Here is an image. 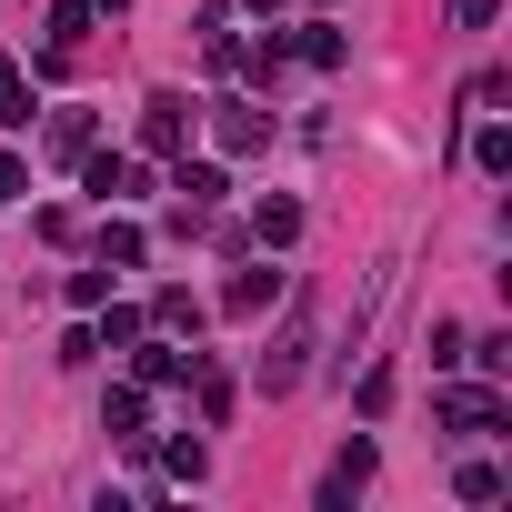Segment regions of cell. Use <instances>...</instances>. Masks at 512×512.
I'll return each mask as SVG.
<instances>
[{"mask_svg":"<svg viewBox=\"0 0 512 512\" xmlns=\"http://www.w3.org/2000/svg\"><path fill=\"white\" fill-rule=\"evenodd\" d=\"M91 41V0H61V11H51V51H81Z\"/></svg>","mask_w":512,"mask_h":512,"instance_id":"5bb4252c","label":"cell"},{"mask_svg":"<svg viewBox=\"0 0 512 512\" xmlns=\"http://www.w3.org/2000/svg\"><path fill=\"white\" fill-rule=\"evenodd\" d=\"M111 282H121V272H111V262H91V272H71V302H81V312H101V302H111Z\"/></svg>","mask_w":512,"mask_h":512,"instance_id":"44dd1931","label":"cell"},{"mask_svg":"<svg viewBox=\"0 0 512 512\" xmlns=\"http://www.w3.org/2000/svg\"><path fill=\"white\" fill-rule=\"evenodd\" d=\"M191 382H201V422H231V372H211V362H191Z\"/></svg>","mask_w":512,"mask_h":512,"instance_id":"ac0fdd59","label":"cell"},{"mask_svg":"<svg viewBox=\"0 0 512 512\" xmlns=\"http://www.w3.org/2000/svg\"><path fill=\"white\" fill-rule=\"evenodd\" d=\"M272 141V111H251V101H221V151H262Z\"/></svg>","mask_w":512,"mask_h":512,"instance_id":"8992f818","label":"cell"},{"mask_svg":"<svg viewBox=\"0 0 512 512\" xmlns=\"http://www.w3.org/2000/svg\"><path fill=\"white\" fill-rule=\"evenodd\" d=\"M0 131H31V71L0 61Z\"/></svg>","mask_w":512,"mask_h":512,"instance_id":"8fae6325","label":"cell"},{"mask_svg":"<svg viewBox=\"0 0 512 512\" xmlns=\"http://www.w3.org/2000/svg\"><path fill=\"white\" fill-rule=\"evenodd\" d=\"M251 231H262V251H292V241H302V201H282V191H272L262 211H251Z\"/></svg>","mask_w":512,"mask_h":512,"instance_id":"52a82bcc","label":"cell"},{"mask_svg":"<svg viewBox=\"0 0 512 512\" xmlns=\"http://www.w3.org/2000/svg\"><path fill=\"white\" fill-rule=\"evenodd\" d=\"M81 191H91L101 211H131V201L151 191V161H111V151H81Z\"/></svg>","mask_w":512,"mask_h":512,"instance_id":"7a4b0ae2","label":"cell"},{"mask_svg":"<svg viewBox=\"0 0 512 512\" xmlns=\"http://www.w3.org/2000/svg\"><path fill=\"white\" fill-rule=\"evenodd\" d=\"M302 372H312V302L282 312V332H272V352H262V392H292Z\"/></svg>","mask_w":512,"mask_h":512,"instance_id":"6da1fadb","label":"cell"},{"mask_svg":"<svg viewBox=\"0 0 512 512\" xmlns=\"http://www.w3.org/2000/svg\"><path fill=\"white\" fill-rule=\"evenodd\" d=\"M442 422L452 432H492L502 422V392H442Z\"/></svg>","mask_w":512,"mask_h":512,"instance_id":"9c48e42d","label":"cell"},{"mask_svg":"<svg viewBox=\"0 0 512 512\" xmlns=\"http://www.w3.org/2000/svg\"><path fill=\"white\" fill-rule=\"evenodd\" d=\"M272 292H282V272H241V282H231V312H241V322L272 312Z\"/></svg>","mask_w":512,"mask_h":512,"instance_id":"4fadbf2b","label":"cell"},{"mask_svg":"<svg viewBox=\"0 0 512 512\" xmlns=\"http://www.w3.org/2000/svg\"><path fill=\"white\" fill-rule=\"evenodd\" d=\"M472 161H482V171H512V131L482 121V131H472Z\"/></svg>","mask_w":512,"mask_h":512,"instance_id":"ffe728a7","label":"cell"},{"mask_svg":"<svg viewBox=\"0 0 512 512\" xmlns=\"http://www.w3.org/2000/svg\"><path fill=\"white\" fill-rule=\"evenodd\" d=\"M251 11H282V0H251Z\"/></svg>","mask_w":512,"mask_h":512,"instance_id":"484cf974","label":"cell"},{"mask_svg":"<svg viewBox=\"0 0 512 512\" xmlns=\"http://www.w3.org/2000/svg\"><path fill=\"white\" fill-rule=\"evenodd\" d=\"M492 11H502V0H452V21H462V31H492Z\"/></svg>","mask_w":512,"mask_h":512,"instance_id":"cb8c5ba5","label":"cell"},{"mask_svg":"<svg viewBox=\"0 0 512 512\" xmlns=\"http://www.w3.org/2000/svg\"><path fill=\"white\" fill-rule=\"evenodd\" d=\"M151 322H161V332H181V342H191V332H201V302H191V292H161V302H151Z\"/></svg>","mask_w":512,"mask_h":512,"instance_id":"e0dca14e","label":"cell"},{"mask_svg":"<svg viewBox=\"0 0 512 512\" xmlns=\"http://www.w3.org/2000/svg\"><path fill=\"white\" fill-rule=\"evenodd\" d=\"M171 191H181V201H201V211H211V201H221V191H231V171H221V161H181V171H171Z\"/></svg>","mask_w":512,"mask_h":512,"instance_id":"30bf717a","label":"cell"},{"mask_svg":"<svg viewBox=\"0 0 512 512\" xmlns=\"http://www.w3.org/2000/svg\"><path fill=\"white\" fill-rule=\"evenodd\" d=\"M181 131H191V101H181V91H151V101H141V151H151V161H181Z\"/></svg>","mask_w":512,"mask_h":512,"instance_id":"3957f363","label":"cell"},{"mask_svg":"<svg viewBox=\"0 0 512 512\" xmlns=\"http://www.w3.org/2000/svg\"><path fill=\"white\" fill-rule=\"evenodd\" d=\"M141 251H151L141 221H101V262H111V272H141Z\"/></svg>","mask_w":512,"mask_h":512,"instance_id":"7c38bea8","label":"cell"},{"mask_svg":"<svg viewBox=\"0 0 512 512\" xmlns=\"http://www.w3.org/2000/svg\"><path fill=\"white\" fill-rule=\"evenodd\" d=\"M151 332V312H131V302H111V322H101V342H141Z\"/></svg>","mask_w":512,"mask_h":512,"instance_id":"7402d4cb","label":"cell"},{"mask_svg":"<svg viewBox=\"0 0 512 512\" xmlns=\"http://www.w3.org/2000/svg\"><path fill=\"white\" fill-rule=\"evenodd\" d=\"M91 11H131V0H91Z\"/></svg>","mask_w":512,"mask_h":512,"instance_id":"d4e9b609","label":"cell"},{"mask_svg":"<svg viewBox=\"0 0 512 512\" xmlns=\"http://www.w3.org/2000/svg\"><path fill=\"white\" fill-rule=\"evenodd\" d=\"M141 422H151V392H141V382H121V392L101 402V432H121V442H141Z\"/></svg>","mask_w":512,"mask_h":512,"instance_id":"ba28073f","label":"cell"},{"mask_svg":"<svg viewBox=\"0 0 512 512\" xmlns=\"http://www.w3.org/2000/svg\"><path fill=\"white\" fill-rule=\"evenodd\" d=\"M21 191H31V161H21V151H0V201H21Z\"/></svg>","mask_w":512,"mask_h":512,"instance_id":"603a6c76","label":"cell"},{"mask_svg":"<svg viewBox=\"0 0 512 512\" xmlns=\"http://www.w3.org/2000/svg\"><path fill=\"white\" fill-rule=\"evenodd\" d=\"M372 462H382V452H372V442H362V432H352V442H342V452H332V472H322V512H352V492H362V482H372Z\"/></svg>","mask_w":512,"mask_h":512,"instance_id":"277c9868","label":"cell"},{"mask_svg":"<svg viewBox=\"0 0 512 512\" xmlns=\"http://www.w3.org/2000/svg\"><path fill=\"white\" fill-rule=\"evenodd\" d=\"M452 492H462V502H502V462H462Z\"/></svg>","mask_w":512,"mask_h":512,"instance_id":"d6986e66","label":"cell"},{"mask_svg":"<svg viewBox=\"0 0 512 512\" xmlns=\"http://www.w3.org/2000/svg\"><path fill=\"white\" fill-rule=\"evenodd\" d=\"M191 362H201V352H191L181 332H171V342H141V392H161V382H191Z\"/></svg>","mask_w":512,"mask_h":512,"instance_id":"5b68a950","label":"cell"},{"mask_svg":"<svg viewBox=\"0 0 512 512\" xmlns=\"http://www.w3.org/2000/svg\"><path fill=\"white\" fill-rule=\"evenodd\" d=\"M91 141H101V131H91V111H61V121H51V151H61V161H81Z\"/></svg>","mask_w":512,"mask_h":512,"instance_id":"2e32d148","label":"cell"},{"mask_svg":"<svg viewBox=\"0 0 512 512\" xmlns=\"http://www.w3.org/2000/svg\"><path fill=\"white\" fill-rule=\"evenodd\" d=\"M292 51H302V61H312V71H342V31H332V21H312V31H302V41H292Z\"/></svg>","mask_w":512,"mask_h":512,"instance_id":"9a60e30c","label":"cell"}]
</instances>
